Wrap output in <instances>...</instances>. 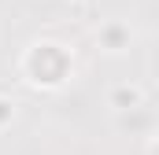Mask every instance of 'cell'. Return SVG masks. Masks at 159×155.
<instances>
[{"label":"cell","instance_id":"2","mask_svg":"<svg viewBox=\"0 0 159 155\" xmlns=\"http://www.w3.org/2000/svg\"><path fill=\"white\" fill-rule=\"evenodd\" d=\"M133 44V26L122 22V19H104L96 26V48L107 52V55H126Z\"/></svg>","mask_w":159,"mask_h":155},{"label":"cell","instance_id":"3","mask_svg":"<svg viewBox=\"0 0 159 155\" xmlns=\"http://www.w3.org/2000/svg\"><path fill=\"white\" fill-rule=\"evenodd\" d=\"M107 107L119 111V115H133V111H144V89L137 81H119L107 89Z\"/></svg>","mask_w":159,"mask_h":155},{"label":"cell","instance_id":"1","mask_svg":"<svg viewBox=\"0 0 159 155\" xmlns=\"http://www.w3.org/2000/svg\"><path fill=\"white\" fill-rule=\"evenodd\" d=\"M19 70L26 78V85H34L41 92H56L74 78V48H67L63 41L41 37L22 52Z\"/></svg>","mask_w":159,"mask_h":155},{"label":"cell","instance_id":"4","mask_svg":"<svg viewBox=\"0 0 159 155\" xmlns=\"http://www.w3.org/2000/svg\"><path fill=\"white\" fill-rule=\"evenodd\" d=\"M15 107H19V104H15L11 96H4V92H0V129H7V126L15 122Z\"/></svg>","mask_w":159,"mask_h":155}]
</instances>
